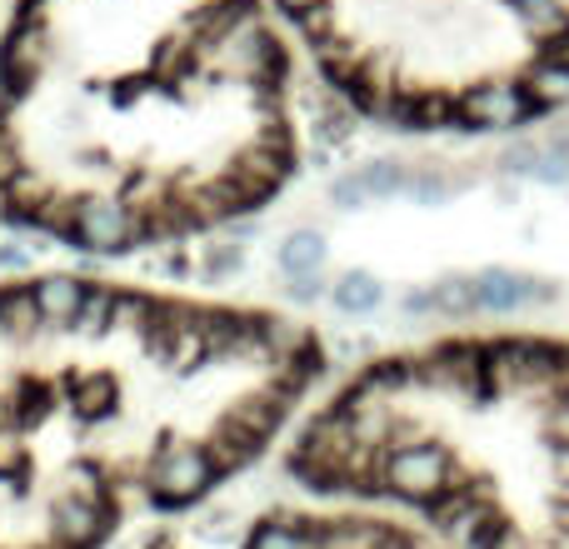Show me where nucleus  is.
I'll use <instances>...</instances> for the list:
<instances>
[{
	"mask_svg": "<svg viewBox=\"0 0 569 549\" xmlns=\"http://www.w3.org/2000/svg\"><path fill=\"white\" fill-rule=\"evenodd\" d=\"M535 300H555L550 280H535V274L505 270V266L475 274V305H480L485 315H515V310H525V305H535Z\"/></svg>",
	"mask_w": 569,
	"mask_h": 549,
	"instance_id": "423d86ee",
	"label": "nucleus"
},
{
	"mask_svg": "<svg viewBox=\"0 0 569 549\" xmlns=\"http://www.w3.org/2000/svg\"><path fill=\"white\" fill-rule=\"evenodd\" d=\"M284 470L455 549H569V345L475 335L385 355L295 425Z\"/></svg>",
	"mask_w": 569,
	"mask_h": 549,
	"instance_id": "7ed1b4c3",
	"label": "nucleus"
},
{
	"mask_svg": "<svg viewBox=\"0 0 569 549\" xmlns=\"http://www.w3.org/2000/svg\"><path fill=\"white\" fill-rule=\"evenodd\" d=\"M240 549H450L440 535L360 510H270Z\"/></svg>",
	"mask_w": 569,
	"mask_h": 549,
	"instance_id": "39448f33",
	"label": "nucleus"
},
{
	"mask_svg": "<svg viewBox=\"0 0 569 549\" xmlns=\"http://www.w3.org/2000/svg\"><path fill=\"white\" fill-rule=\"evenodd\" d=\"M325 86L390 130H520L569 106V0H270Z\"/></svg>",
	"mask_w": 569,
	"mask_h": 549,
	"instance_id": "20e7f679",
	"label": "nucleus"
},
{
	"mask_svg": "<svg viewBox=\"0 0 569 549\" xmlns=\"http://www.w3.org/2000/svg\"><path fill=\"white\" fill-rule=\"evenodd\" d=\"M440 305L450 315H480V305H475V280H445Z\"/></svg>",
	"mask_w": 569,
	"mask_h": 549,
	"instance_id": "0eeeda50",
	"label": "nucleus"
},
{
	"mask_svg": "<svg viewBox=\"0 0 569 549\" xmlns=\"http://www.w3.org/2000/svg\"><path fill=\"white\" fill-rule=\"evenodd\" d=\"M325 345L270 305L80 270L0 280V549H106L284 440Z\"/></svg>",
	"mask_w": 569,
	"mask_h": 549,
	"instance_id": "f03ea898",
	"label": "nucleus"
},
{
	"mask_svg": "<svg viewBox=\"0 0 569 549\" xmlns=\"http://www.w3.org/2000/svg\"><path fill=\"white\" fill-rule=\"evenodd\" d=\"M300 170L270 0H16L0 220L90 260L226 230Z\"/></svg>",
	"mask_w": 569,
	"mask_h": 549,
	"instance_id": "f257e3e1",
	"label": "nucleus"
}]
</instances>
